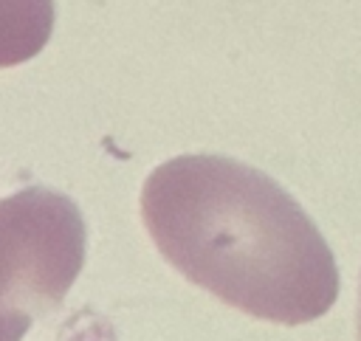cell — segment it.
Returning <instances> with one entry per match:
<instances>
[{
    "label": "cell",
    "instance_id": "cell-1",
    "mask_svg": "<svg viewBox=\"0 0 361 341\" xmlns=\"http://www.w3.org/2000/svg\"><path fill=\"white\" fill-rule=\"evenodd\" d=\"M164 259L220 302L305 324L338 299V268L307 211L265 172L226 155H178L141 189Z\"/></svg>",
    "mask_w": 361,
    "mask_h": 341
},
{
    "label": "cell",
    "instance_id": "cell-2",
    "mask_svg": "<svg viewBox=\"0 0 361 341\" xmlns=\"http://www.w3.org/2000/svg\"><path fill=\"white\" fill-rule=\"evenodd\" d=\"M85 240L71 197L42 186L0 197V341H20L59 307L85 265Z\"/></svg>",
    "mask_w": 361,
    "mask_h": 341
},
{
    "label": "cell",
    "instance_id": "cell-3",
    "mask_svg": "<svg viewBox=\"0 0 361 341\" xmlns=\"http://www.w3.org/2000/svg\"><path fill=\"white\" fill-rule=\"evenodd\" d=\"M54 0H0V68L34 59L51 39Z\"/></svg>",
    "mask_w": 361,
    "mask_h": 341
},
{
    "label": "cell",
    "instance_id": "cell-4",
    "mask_svg": "<svg viewBox=\"0 0 361 341\" xmlns=\"http://www.w3.org/2000/svg\"><path fill=\"white\" fill-rule=\"evenodd\" d=\"M358 341H361V293H358Z\"/></svg>",
    "mask_w": 361,
    "mask_h": 341
}]
</instances>
